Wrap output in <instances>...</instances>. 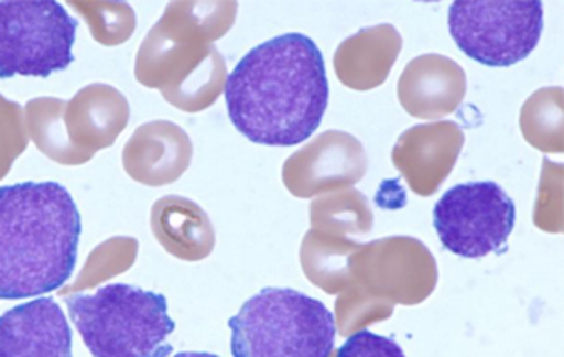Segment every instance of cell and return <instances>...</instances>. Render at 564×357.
<instances>
[{
    "mask_svg": "<svg viewBox=\"0 0 564 357\" xmlns=\"http://www.w3.org/2000/svg\"><path fill=\"white\" fill-rule=\"evenodd\" d=\"M225 96L230 121L247 140L300 145L318 130L329 102L322 52L300 32L268 40L228 74Z\"/></svg>",
    "mask_w": 564,
    "mask_h": 357,
    "instance_id": "obj_1",
    "label": "cell"
},
{
    "mask_svg": "<svg viewBox=\"0 0 564 357\" xmlns=\"http://www.w3.org/2000/svg\"><path fill=\"white\" fill-rule=\"evenodd\" d=\"M82 215L55 181L0 186V300L52 294L77 262Z\"/></svg>",
    "mask_w": 564,
    "mask_h": 357,
    "instance_id": "obj_2",
    "label": "cell"
},
{
    "mask_svg": "<svg viewBox=\"0 0 564 357\" xmlns=\"http://www.w3.org/2000/svg\"><path fill=\"white\" fill-rule=\"evenodd\" d=\"M238 13L236 2L174 4L149 34L141 52V82L151 85L164 66L177 76L166 93L170 102L186 111H202L225 93L226 64L213 40L230 31ZM166 71V72H167ZM162 74L156 85H161Z\"/></svg>",
    "mask_w": 564,
    "mask_h": 357,
    "instance_id": "obj_3",
    "label": "cell"
},
{
    "mask_svg": "<svg viewBox=\"0 0 564 357\" xmlns=\"http://www.w3.org/2000/svg\"><path fill=\"white\" fill-rule=\"evenodd\" d=\"M70 320L93 357H167L175 322L162 294L111 282L95 294L65 300Z\"/></svg>",
    "mask_w": 564,
    "mask_h": 357,
    "instance_id": "obj_4",
    "label": "cell"
},
{
    "mask_svg": "<svg viewBox=\"0 0 564 357\" xmlns=\"http://www.w3.org/2000/svg\"><path fill=\"white\" fill-rule=\"evenodd\" d=\"M234 357H332L335 316L292 288H263L228 322Z\"/></svg>",
    "mask_w": 564,
    "mask_h": 357,
    "instance_id": "obj_5",
    "label": "cell"
},
{
    "mask_svg": "<svg viewBox=\"0 0 564 357\" xmlns=\"http://www.w3.org/2000/svg\"><path fill=\"white\" fill-rule=\"evenodd\" d=\"M76 36L77 21L57 0H0V79L66 71Z\"/></svg>",
    "mask_w": 564,
    "mask_h": 357,
    "instance_id": "obj_6",
    "label": "cell"
},
{
    "mask_svg": "<svg viewBox=\"0 0 564 357\" xmlns=\"http://www.w3.org/2000/svg\"><path fill=\"white\" fill-rule=\"evenodd\" d=\"M448 26L467 57L507 68L536 50L544 8L539 0H457L449 7Z\"/></svg>",
    "mask_w": 564,
    "mask_h": 357,
    "instance_id": "obj_7",
    "label": "cell"
},
{
    "mask_svg": "<svg viewBox=\"0 0 564 357\" xmlns=\"http://www.w3.org/2000/svg\"><path fill=\"white\" fill-rule=\"evenodd\" d=\"M443 247L462 258L505 255L516 226V204L494 181L452 186L433 209Z\"/></svg>",
    "mask_w": 564,
    "mask_h": 357,
    "instance_id": "obj_8",
    "label": "cell"
},
{
    "mask_svg": "<svg viewBox=\"0 0 564 357\" xmlns=\"http://www.w3.org/2000/svg\"><path fill=\"white\" fill-rule=\"evenodd\" d=\"M350 273L367 286L386 290L404 303H416L436 284V262L430 249L414 237H382L359 245L350 258Z\"/></svg>",
    "mask_w": 564,
    "mask_h": 357,
    "instance_id": "obj_9",
    "label": "cell"
},
{
    "mask_svg": "<svg viewBox=\"0 0 564 357\" xmlns=\"http://www.w3.org/2000/svg\"><path fill=\"white\" fill-rule=\"evenodd\" d=\"M364 143L348 132L329 130L295 151L282 166V183L295 198L347 191L366 177Z\"/></svg>",
    "mask_w": 564,
    "mask_h": 357,
    "instance_id": "obj_10",
    "label": "cell"
},
{
    "mask_svg": "<svg viewBox=\"0 0 564 357\" xmlns=\"http://www.w3.org/2000/svg\"><path fill=\"white\" fill-rule=\"evenodd\" d=\"M463 145L465 132L457 122L416 125L399 136L391 162L414 194L430 198L456 167Z\"/></svg>",
    "mask_w": 564,
    "mask_h": 357,
    "instance_id": "obj_11",
    "label": "cell"
},
{
    "mask_svg": "<svg viewBox=\"0 0 564 357\" xmlns=\"http://www.w3.org/2000/svg\"><path fill=\"white\" fill-rule=\"evenodd\" d=\"M0 357H74L72 327L53 298H39L0 314Z\"/></svg>",
    "mask_w": 564,
    "mask_h": 357,
    "instance_id": "obj_12",
    "label": "cell"
},
{
    "mask_svg": "<svg viewBox=\"0 0 564 357\" xmlns=\"http://www.w3.org/2000/svg\"><path fill=\"white\" fill-rule=\"evenodd\" d=\"M467 95V74L444 55H420L404 66L398 82V98L404 111L416 119L452 116Z\"/></svg>",
    "mask_w": 564,
    "mask_h": 357,
    "instance_id": "obj_13",
    "label": "cell"
},
{
    "mask_svg": "<svg viewBox=\"0 0 564 357\" xmlns=\"http://www.w3.org/2000/svg\"><path fill=\"white\" fill-rule=\"evenodd\" d=\"M403 39L393 25L367 26L340 42L335 52V74L348 89H377L398 63Z\"/></svg>",
    "mask_w": 564,
    "mask_h": 357,
    "instance_id": "obj_14",
    "label": "cell"
},
{
    "mask_svg": "<svg viewBox=\"0 0 564 357\" xmlns=\"http://www.w3.org/2000/svg\"><path fill=\"white\" fill-rule=\"evenodd\" d=\"M129 148L130 173L148 185L174 183L193 159V143L188 136L172 122L141 127Z\"/></svg>",
    "mask_w": 564,
    "mask_h": 357,
    "instance_id": "obj_15",
    "label": "cell"
},
{
    "mask_svg": "<svg viewBox=\"0 0 564 357\" xmlns=\"http://www.w3.org/2000/svg\"><path fill=\"white\" fill-rule=\"evenodd\" d=\"M153 230L167 252L183 260H204L215 249L212 218L191 199L170 196L156 202Z\"/></svg>",
    "mask_w": 564,
    "mask_h": 357,
    "instance_id": "obj_16",
    "label": "cell"
},
{
    "mask_svg": "<svg viewBox=\"0 0 564 357\" xmlns=\"http://www.w3.org/2000/svg\"><path fill=\"white\" fill-rule=\"evenodd\" d=\"M359 242L345 236L311 228L302 242V263L308 279L335 292L343 277L350 273V258Z\"/></svg>",
    "mask_w": 564,
    "mask_h": 357,
    "instance_id": "obj_17",
    "label": "cell"
},
{
    "mask_svg": "<svg viewBox=\"0 0 564 357\" xmlns=\"http://www.w3.org/2000/svg\"><path fill=\"white\" fill-rule=\"evenodd\" d=\"M563 89H540L521 108V132L542 153H563Z\"/></svg>",
    "mask_w": 564,
    "mask_h": 357,
    "instance_id": "obj_18",
    "label": "cell"
},
{
    "mask_svg": "<svg viewBox=\"0 0 564 357\" xmlns=\"http://www.w3.org/2000/svg\"><path fill=\"white\" fill-rule=\"evenodd\" d=\"M311 224L315 230L356 236L369 234L372 228V210L369 199L361 192H329L311 204Z\"/></svg>",
    "mask_w": 564,
    "mask_h": 357,
    "instance_id": "obj_19",
    "label": "cell"
},
{
    "mask_svg": "<svg viewBox=\"0 0 564 357\" xmlns=\"http://www.w3.org/2000/svg\"><path fill=\"white\" fill-rule=\"evenodd\" d=\"M534 224L540 230L563 231V166H555L552 160H544Z\"/></svg>",
    "mask_w": 564,
    "mask_h": 357,
    "instance_id": "obj_20",
    "label": "cell"
},
{
    "mask_svg": "<svg viewBox=\"0 0 564 357\" xmlns=\"http://www.w3.org/2000/svg\"><path fill=\"white\" fill-rule=\"evenodd\" d=\"M335 357H406L403 348L391 340L369 329L354 333L347 338V343L340 346Z\"/></svg>",
    "mask_w": 564,
    "mask_h": 357,
    "instance_id": "obj_21",
    "label": "cell"
},
{
    "mask_svg": "<svg viewBox=\"0 0 564 357\" xmlns=\"http://www.w3.org/2000/svg\"><path fill=\"white\" fill-rule=\"evenodd\" d=\"M174 357H218L215 354H207V351H181Z\"/></svg>",
    "mask_w": 564,
    "mask_h": 357,
    "instance_id": "obj_22",
    "label": "cell"
}]
</instances>
